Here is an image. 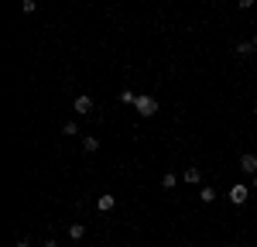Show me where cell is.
Here are the masks:
<instances>
[{
    "label": "cell",
    "instance_id": "obj_1",
    "mask_svg": "<svg viewBox=\"0 0 257 247\" xmlns=\"http://www.w3.org/2000/svg\"><path fill=\"white\" fill-rule=\"evenodd\" d=\"M134 110H138L141 117H155L158 113V96H138L134 100Z\"/></svg>",
    "mask_w": 257,
    "mask_h": 247
},
{
    "label": "cell",
    "instance_id": "obj_19",
    "mask_svg": "<svg viewBox=\"0 0 257 247\" xmlns=\"http://www.w3.org/2000/svg\"><path fill=\"white\" fill-rule=\"evenodd\" d=\"M250 41H254V48H257V35H254V38H250Z\"/></svg>",
    "mask_w": 257,
    "mask_h": 247
},
{
    "label": "cell",
    "instance_id": "obj_11",
    "mask_svg": "<svg viewBox=\"0 0 257 247\" xmlns=\"http://www.w3.org/2000/svg\"><path fill=\"white\" fill-rule=\"evenodd\" d=\"M82 151H86V155L99 151V138H82Z\"/></svg>",
    "mask_w": 257,
    "mask_h": 247
},
{
    "label": "cell",
    "instance_id": "obj_15",
    "mask_svg": "<svg viewBox=\"0 0 257 247\" xmlns=\"http://www.w3.org/2000/svg\"><path fill=\"white\" fill-rule=\"evenodd\" d=\"M257 7V0H240V11H254Z\"/></svg>",
    "mask_w": 257,
    "mask_h": 247
},
{
    "label": "cell",
    "instance_id": "obj_10",
    "mask_svg": "<svg viewBox=\"0 0 257 247\" xmlns=\"http://www.w3.org/2000/svg\"><path fill=\"white\" fill-rule=\"evenodd\" d=\"M82 237H86V226H82V223H72V226H69V240H76V244H79Z\"/></svg>",
    "mask_w": 257,
    "mask_h": 247
},
{
    "label": "cell",
    "instance_id": "obj_18",
    "mask_svg": "<svg viewBox=\"0 0 257 247\" xmlns=\"http://www.w3.org/2000/svg\"><path fill=\"white\" fill-rule=\"evenodd\" d=\"M250 189H254V192H257V175H250Z\"/></svg>",
    "mask_w": 257,
    "mask_h": 247
},
{
    "label": "cell",
    "instance_id": "obj_5",
    "mask_svg": "<svg viewBox=\"0 0 257 247\" xmlns=\"http://www.w3.org/2000/svg\"><path fill=\"white\" fill-rule=\"evenodd\" d=\"M182 179H185V185H199V182H202V172H199L196 165H189V168H185V175H182Z\"/></svg>",
    "mask_w": 257,
    "mask_h": 247
},
{
    "label": "cell",
    "instance_id": "obj_16",
    "mask_svg": "<svg viewBox=\"0 0 257 247\" xmlns=\"http://www.w3.org/2000/svg\"><path fill=\"white\" fill-rule=\"evenodd\" d=\"M14 247H31V240H28V237H21V240H18Z\"/></svg>",
    "mask_w": 257,
    "mask_h": 247
},
{
    "label": "cell",
    "instance_id": "obj_17",
    "mask_svg": "<svg viewBox=\"0 0 257 247\" xmlns=\"http://www.w3.org/2000/svg\"><path fill=\"white\" fill-rule=\"evenodd\" d=\"M41 247H62V244H59V240H45Z\"/></svg>",
    "mask_w": 257,
    "mask_h": 247
},
{
    "label": "cell",
    "instance_id": "obj_4",
    "mask_svg": "<svg viewBox=\"0 0 257 247\" xmlns=\"http://www.w3.org/2000/svg\"><path fill=\"white\" fill-rule=\"evenodd\" d=\"M72 106H76V113H79V117H89V113L96 110L93 96H76V100H72Z\"/></svg>",
    "mask_w": 257,
    "mask_h": 247
},
{
    "label": "cell",
    "instance_id": "obj_8",
    "mask_svg": "<svg viewBox=\"0 0 257 247\" xmlns=\"http://www.w3.org/2000/svg\"><path fill=\"white\" fill-rule=\"evenodd\" d=\"M199 199H202V203H216V189H213V185H202V189H199Z\"/></svg>",
    "mask_w": 257,
    "mask_h": 247
},
{
    "label": "cell",
    "instance_id": "obj_6",
    "mask_svg": "<svg viewBox=\"0 0 257 247\" xmlns=\"http://www.w3.org/2000/svg\"><path fill=\"white\" fill-rule=\"evenodd\" d=\"M113 206H117V199H113L110 192H103V196H99V199H96V209H99V213H110Z\"/></svg>",
    "mask_w": 257,
    "mask_h": 247
},
{
    "label": "cell",
    "instance_id": "obj_7",
    "mask_svg": "<svg viewBox=\"0 0 257 247\" xmlns=\"http://www.w3.org/2000/svg\"><path fill=\"white\" fill-rule=\"evenodd\" d=\"M254 52H257V48H254V41H240V45H237V55H240V59H250Z\"/></svg>",
    "mask_w": 257,
    "mask_h": 247
},
{
    "label": "cell",
    "instance_id": "obj_9",
    "mask_svg": "<svg viewBox=\"0 0 257 247\" xmlns=\"http://www.w3.org/2000/svg\"><path fill=\"white\" fill-rule=\"evenodd\" d=\"M175 185H178V175H175V172H165V175H161V189H168V192H172Z\"/></svg>",
    "mask_w": 257,
    "mask_h": 247
},
{
    "label": "cell",
    "instance_id": "obj_2",
    "mask_svg": "<svg viewBox=\"0 0 257 247\" xmlns=\"http://www.w3.org/2000/svg\"><path fill=\"white\" fill-rule=\"evenodd\" d=\"M226 196H230V203H233V206H247V199H250V185H247V182L230 185V192H226Z\"/></svg>",
    "mask_w": 257,
    "mask_h": 247
},
{
    "label": "cell",
    "instance_id": "obj_14",
    "mask_svg": "<svg viewBox=\"0 0 257 247\" xmlns=\"http://www.w3.org/2000/svg\"><path fill=\"white\" fill-rule=\"evenodd\" d=\"M21 11H24V14H35L38 4H35V0H21Z\"/></svg>",
    "mask_w": 257,
    "mask_h": 247
},
{
    "label": "cell",
    "instance_id": "obj_13",
    "mask_svg": "<svg viewBox=\"0 0 257 247\" xmlns=\"http://www.w3.org/2000/svg\"><path fill=\"white\" fill-rule=\"evenodd\" d=\"M123 106H134V100H138V93H131V89H120V96H117Z\"/></svg>",
    "mask_w": 257,
    "mask_h": 247
},
{
    "label": "cell",
    "instance_id": "obj_3",
    "mask_svg": "<svg viewBox=\"0 0 257 247\" xmlns=\"http://www.w3.org/2000/svg\"><path fill=\"white\" fill-rule=\"evenodd\" d=\"M240 172L243 175H257V155L254 151H243L240 155Z\"/></svg>",
    "mask_w": 257,
    "mask_h": 247
},
{
    "label": "cell",
    "instance_id": "obj_12",
    "mask_svg": "<svg viewBox=\"0 0 257 247\" xmlns=\"http://www.w3.org/2000/svg\"><path fill=\"white\" fill-rule=\"evenodd\" d=\"M62 134H65V138H76V134H79V124H76V120H65V124H62Z\"/></svg>",
    "mask_w": 257,
    "mask_h": 247
}]
</instances>
